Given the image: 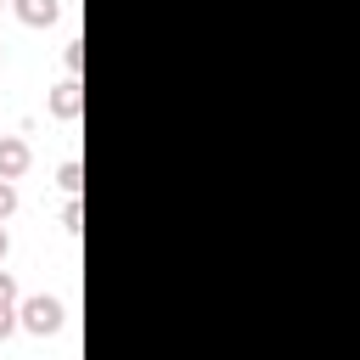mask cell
<instances>
[{"label": "cell", "instance_id": "obj_1", "mask_svg": "<svg viewBox=\"0 0 360 360\" xmlns=\"http://www.w3.org/2000/svg\"><path fill=\"white\" fill-rule=\"evenodd\" d=\"M62 321H68V304H62V298H51V292H34V298L22 304V332H34V338L62 332Z\"/></svg>", "mask_w": 360, "mask_h": 360}, {"label": "cell", "instance_id": "obj_2", "mask_svg": "<svg viewBox=\"0 0 360 360\" xmlns=\"http://www.w3.org/2000/svg\"><path fill=\"white\" fill-rule=\"evenodd\" d=\"M45 112H51V118H62V124H73V118L84 112V84H79V79H62V84L51 90Z\"/></svg>", "mask_w": 360, "mask_h": 360}, {"label": "cell", "instance_id": "obj_3", "mask_svg": "<svg viewBox=\"0 0 360 360\" xmlns=\"http://www.w3.org/2000/svg\"><path fill=\"white\" fill-rule=\"evenodd\" d=\"M28 163H34L28 141H22V135H0V180H22Z\"/></svg>", "mask_w": 360, "mask_h": 360}, {"label": "cell", "instance_id": "obj_4", "mask_svg": "<svg viewBox=\"0 0 360 360\" xmlns=\"http://www.w3.org/2000/svg\"><path fill=\"white\" fill-rule=\"evenodd\" d=\"M11 11H17L22 28H51V22L62 17V0H17Z\"/></svg>", "mask_w": 360, "mask_h": 360}, {"label": "cell", "instance_id": "obj_5", "mask_svg": "<svg viewBox=\"0 0 360 360\" xmlns=\"http://www.w3.org/2000/svg\"><path fill=\"white\" fill-rule=\"evenodd\" d=\"M56 186H62L68 197H79V186H84V169H79V158H68V163L56 169Z\"/></svg>", "mask_w": 360, "mask_h": 360}, {"label": "cell", "instance_id": "obj_6", "mask_svg": "<svg viewBox=\"0 0 360 360\" xmlns=\"http://www.w3.org/2000/svg\"><path fill=\"white\" fill-rule=\"evenodd\" d=\"M17 326H22V309H17V298H0V343H6Z\"/></svg>", "mask_w": 360, "mask_h": 360}, {"label": "cell", "instance_id": "obj_7", "mask_svg": "<svg viewBox=\"0 0 360 360\" xmlns=\"http://www.w3.org/2000/svg\"><path fill=\"white\" fill-rule=\"evenodd\" d=\"M62 68H68V79H79V68H84V39H68V45H62Z\"/></svg>", "mask_w": 360, "mask_h": 360}, {"label": "cell", "instance_id": "obj_8", "mask_svg": "<svg viewBox=\"0 0 360 360\" xmlns=\"http://www.w3.org/2000/svg\"><path fill=\"white\" fill-rule=\"evenodd\" d=\"M79 225H84V208H79V197H68V208H62V231L79 236Z\"/></svg>", "mask_w": 360, "mask_h": 360}, {"label": "cell", "instance_id": "obj_9", "mask_svg": "<svg viewBox=\"0 0 360 360\" xmlns=\"http://www.w3.org/2000/svg\"><path fill=\"white\" fill-rule=\"evenodd\" d=\"M17 214V180H0V225Z\"/></svg>", "mask_w": 360, "mask_h": 360}, {"label": "cell", "instance_id": "obj_10", "mask_svg": "<svg viewBox=\"0 0 360 360\" xmlns=\"http://www.w3.org/2000/svg\"><path fill=\"white\" fill-rule=\"evenodd\" d=\"M0 298H17V281H11L6 270H0Z\"/></svg>", "mask_w": 360, "mask_h": 360}, {"label": "cell", "instance_id": "obj_11", "mask_svg": "<svg viewBox=\"0 0 360 360\" xmlns=\"http://www.w3.org/2000/svg\"><path fill=\"white\" fill-rule=\"evenodd\" d=\"M6 248H11V236H6V225H0V259H6Z\"/></svg>", "mask_w": 360, "mask_h": 360}, {"label": "cell", "instance_id": "obj_12", "mask_svg": "<svg viewBox=\"0 0 360 360\" xmlns=\"http://www.w3.org/2000/svg\"><path fill=\"white\" fill-rule=\"evenodd\" d=\"M0 6H17V0H0Z\"/></svg>", "mask_w": 360, "mask_h": 360}, {"label": "cell", "instance_id": "obj_13", "mask_svg": "<svg viewBox=\"0 0 360 360\" xmlns=\"http://www.w3.org/2000/svg\"><path fill=\"white\" fill-rule=\"evenodd\" d=\"M0 56H6V45H0Z\"/></svg>", "mask_w": 360, "mask_h": 360}]
</instances>
